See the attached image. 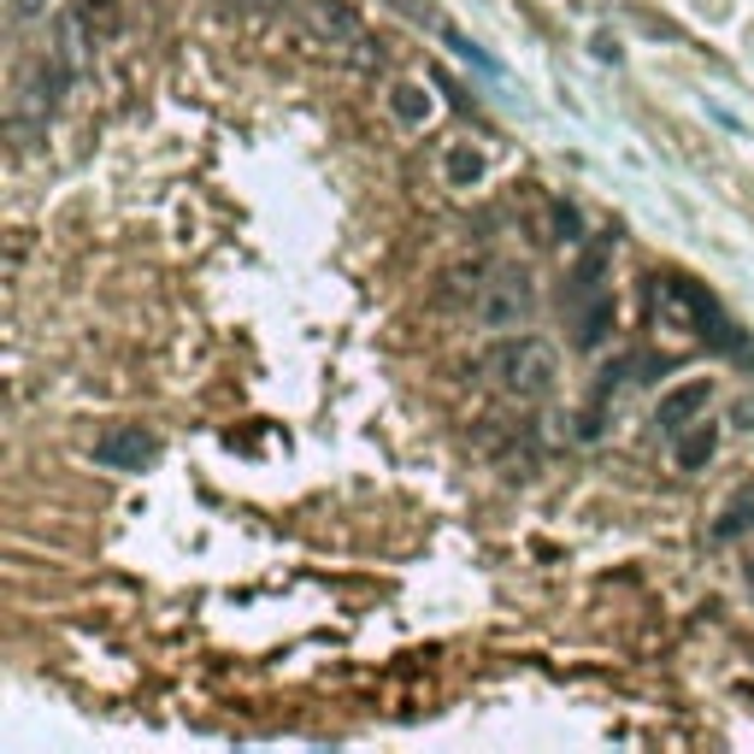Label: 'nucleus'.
Wrapping results in <instances>:
<instances>
[{
    "label": "nucleus",
    "mask_w": 754,
    "mask_h": 754,
    "mask_svg": "<svg viewBox=\"0 0 754 754\" xmlns=\"http://www.w3.org/2000/svg\"><path fill=\"white\" fill-rule=\"evenodd\" d=\"M489 377L507 389V396H519V401H543V396H555V377H560V354L548 348L543 337H507L489 348Z\"/></svg>",
    "instance_id": "1"
},
{
    "label": "nucleus",
    "mask_w": 754,
    "mask_h": 754,
    "mask_svg": "<svg viewBox=\"0 0 754 754\" xmlns=\"http://www.w3.org/2000/svg\"><path fill=\"white\" fill-rule=\"evenodd\" d=\"M301 24H307L330 53H342L348 65H360V71L377 65V48H372L366 24H360V12L348 7V0H307V7H301Z\"/></svg>",
    "instance_id": "2"
},
{
    "label": "nucleus",
    "mask_w": 754,
    "mask_h": 754,
    "mask_svg": "<svg viewBox=\"0 0 754 754\" xmlns=\"http://www.w3.org/2000/svg\"><path fill=\"white\" fill-rule=\"evenodd\" d=\"M477 325L489 330H513L531 318V283L519 278V271H496L489 283H477Z\"/></svg>",
    "instance_id": "3"
},
{
    "label": "nucleus",
    "mask_w": 754,
    "mask_h": 754,
    "mask_svg": "<svg viewBox=\"0 0 754 754\" xmlns=\"http://www.w3.org/2000/svg\"><path fill=\"white\" fill-rule=\"evenodd\" d=\"M95 460L107 472H142V466H154V460H159V442L142 425H112L107 437L95 442Z\"/></svg>",
    "instance_id": "4"
},
{
    "label": "nucleus",
    "mask_w": 754,
    "mask_h": 754,
    "mask_svg": "<svg viewBox=\"0 0 754 754\" xmlns=\"http://www.w3.org/2000/svg\"><path fill=\"white\" fill-rule=\"evenodd\" d=\"M707 401H714V384H707V377H690V384H678V389H666V396H660L655 425L666 430V437H678L684 425H695V418L707 413Z\"/></svg>",
    "instance_id": "5"
},
{
    "label": "nucleus",
    "mask_w": 754,
    "mask_h": 754,
    "mask_svg": "<svg viewBox=\"0 0 754 754\" xmlns=\"http://www.w3.org/2000/svg\"><path fill=\"white\" fill-rule=\"evenodd\" d=\"M714 454H719V425H707V418H695V425H684V430L672 437L678 472H702Z\"/></svg>",
    "instance_id": "6"
},
{
    "label": "nucleus",
    "mask_w": 754,
    "mask_h": 754,
    "mask_svg": "<svg viewBox=\"0 0 754 754\" xmlns=\"http://www.w3.org/2000/svg\"><path fill=\"white\" fill-rule=\"evenodd\" d=\"M754 531V484H737V496L719 507L714 519V543H737V536Z\"/></svg>",
    "instance_id": "7"
},
{
    "label": "nucleus",
    "mask_w": 754,
    "mask_h": 754,
    "mask_svg": "<svg viewBox=\"0 0 754 754\" xmlns=\"http://www.w3.org/2000/svg\"><path fill=\"white\" fill-rule=\"evenodd\" d=\"M572 313H577V348H601V337L613 330V295H589Z\"/></svg>",
    "instance_id": "8"
},
{
    "label": "nucleus",
    "mask_w": 754,
    "mask_h": 754,
    "mask_svg": "<svg viewBox=\"0 0 754 754\" xmlns=\"http://www.w3.org/2000/svg\"><path fill=\"white\" fill-rule=\"evenodd\" d=\"M389 107H396V119H401V124H425V112H430V95L418 89V83H401V89L389 95Z\"/></svg>",
    "instance_id": "9"
},
{
    "label": "nucleus",
    "mask_w": 754,
    "mask_h": 754,
    "mask_svg": "<svg viewBox=\"0 0 754 754\" xmlns=\"http://www.w3.org/2000/svg\"><path fill=\"white\" fill-rule=\"evenodd\" d=\"M477 178H484V159H477L472 148H454V154H448V183H454V188H472Z\"/></svg>",
    "instance_id": "10"
},
{
    "label": "nucleus",
    "mask_w": 754,
    "mask_h": 754,
    "mask_svg": "<svg viewBox=\"0 0 754 754\" xmlns=\"http://www.w3.org/2000/svg\"><path fill=\"white\" fill-rule=\"evenodd\" d=\"M442 41H448V48L460 53V60H472L477 71H496V60H489V53L477 48V41H466V36H460V31H448V24H442Z\"/></svg>",
    "instance_id": "11"
},
{
    "label": "nucleus",
    "mask_w": 754,
    "mask_h": 754,
    "mask_svg": "<svg viewBox=\"0 0 754 754\" xmlns=\"http://www.w3.org/2000/svg\"><path fill=\"white\" fill-rule=\"evenodd\" d=\"M89 19L100 24V31H112V24H119V12H112V0H89Z\"/></svg>",
    "instance_id": "12"
},
{
    "label": "nucleus",
    "mask_w": 754,
    "mask_h": 754,
    "mask_svg": "<svg viewBox=\"0 0 754 754\" xmlns=\"http://www.w3.org/2000/svg\"><path fill=\"white\" fill-rule=\"evenodd\" d=\"M555 224H560L566 242H577V212H572V207H555Z\"/></svg>",
    "instance_id": "13"
},
{
    "label": "nucleus",
    "mask_w": 754,
    "mask_h": 754,
    "mask_svg": "<svg viewBox=\"0 0 754 754\" xmlns=\"http://www.w3.org/2000/svg\"><path fill=\"white\" fill-rule=\"evenodd\" d=\"M41 7H48V0H19V19H36Z\"/></svg>",
    "instance_id": "14"
},
{
    "label": "nucleus",
    "mask_w": 754,
    "mask_h": 754,
    "mask_svg": "<svg viewBox=\"0 0 754 754\" xmlns=\"http://www.w3.org/2000/svg\"><path fill=\"white\" fill-rule=\"evenodd\" d=\"M749 589H754V566H749Z\"/></svg>",
    "instance_id": "15"
}]
</instances>
